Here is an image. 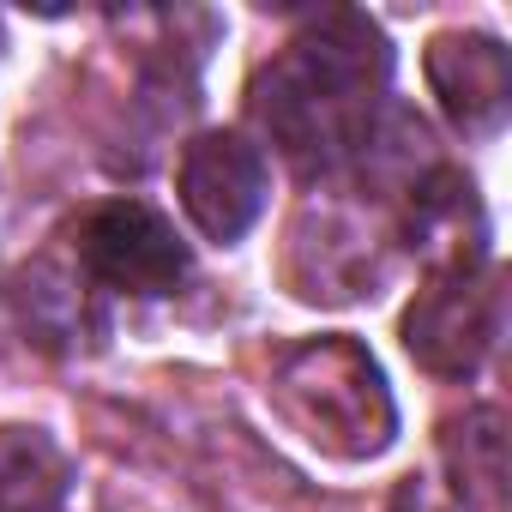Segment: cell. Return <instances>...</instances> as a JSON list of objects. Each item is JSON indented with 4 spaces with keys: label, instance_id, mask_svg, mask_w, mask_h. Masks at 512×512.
<instances>
[{
    "label": "cell",
    "instance_id": "obj_9",
    "mask_svg": "<svg viewBox=\"0 0 512 512\" xmlns=\"http://www.w3.org/2000/svg\"><path fill=\"white\" fill-rule=\"evenodd\" d=\"M446 464H452V488L476 506H500L506 494V416L494 404H476L464 416L446 422V440H440Z\"/></svg>",
    "mask_w": 512,
    "mask_h": 512
},
{
    "label": "cell",
    "instance_id": "obj_3",
    "mask_svg": "<svg viewBox=\"0 0 512 512\" xmlns=\"http://www.w3.org/2000/svg\"><path fill=\"white\" fill-rule=\"evenodd\" d=\"M506 332V290L494 260L440 266L404 308V350L440 380H470Z\"/></svg>",
    "mask_w": 512,
    "mask_h": 512
},
{
    "label": "cell",
    "instance_id": "obj_8",
    "mask_svg": "<svg viewBox=\"0 0 512 512\" xmlns=\"http://www.w3.org/2000/svg\"><path fill=\"white\" fill-rule=\"evenodd\" d=\"M67 494V452L43 428H0V512H55Z\"/></svg>",
    "mask_w": 512,
    "mask_h": 512
},
{
    "label": "cell",
    "instance_id": "obj_5",
    "mask_svg": "<svg viewBox=\"0 0 512 512\" xmlns=\"http://www.w3.org/2000/svg\"><path fill=\"white\" fill-rule=\"evenodd\" d=\"M175 193H181V211L193 217V229L205 241L229 247V241H241L253 223H260V211L272 199V163L247 133L217 127V133H199L181 151Z\"/></svg>",
    "mask_w": 512,
    "mask_h": 512
},
{
    "label": "cell",
    "instance_id": "obj_2",
    "mask_svg": "<svg viewBox=\"0 0 512 512\" xmlns=\"http://www.w3.org/2000/svg\"><path fill=\"white\" fill-rule=\"evenodd\" d=\"M278 416L332 458H380L398 434V404L380 362L356 338H308L272 368Z\"/></svg>",
    "mask_w": 512,
    "mask_h": 512
},
{
    "label": "cell",
    "instance_id": "obj_6",
    "mask_svg": "<svg viewBox=\"0 0 512 512\" xmlns=\"http://www.w3.org/2000/svg\"><path fill=\"white\" fill-rule=\"evenodd\" d=\"M428 85L446 109V121L470 139H494L512 109V61L506 43L488 31H440L428 43Z\"/></svg>",
    "mask_w": 512,
    "mask_h": 512
},
{
    "label": "cell",
    "instance_id": "obj_7",
    "mask_svg": "<svg viewBox=\"0 0 512 512\" xmlns=\"http://www.w3.org/2000/svg\"><path fill=\"white\" fill-rule=\"evenodd\" d=\"M320 217V235L290 229V284L302 302H356L362 290L374 296L386 260H380V241L362 217L350 211H308Z\"/></svg>",
    "mask_w": 512,
    "mask_h": 512
},
{
    "label": "cell",
    "instance_id": "obj_1",
    "mask_svg": "<svg viewBox=\"0 0 512 512\" xmlns=\"http://www.w3.org/2000/svg\"><path fill=\"white\" fill-rule=\"evenodd\" d=\"M386 79H392L386 31L368 13L332 7L308 19V31L290 37V49L253 79V121L296 163V175L314 181L362 151Z\"/></svg>",
    "mask_w": 512,
    "mask_h": 512
},
{
    "label": "cell",
    "instance_id": "obj_4",
    "mask_svg": "<svg viewBox=\"0 0 512 512\" xmlns=\"http://www.w3.org/2000/svg\"><path fill=\"white\" fill-rule=\"evenodd\" d=\"M79 272L121 296H175L193 272V253L163 211L145 199H103L73 223Z\"/></svg>",
    "mask_w": 512,
    "mask_h": 512
}]
</instances>
